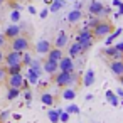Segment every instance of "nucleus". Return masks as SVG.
I'll list each match as a JSON object with an SVG mask.
<instances>
[{"label": "nucleus", "mask_w": 123, "mask_h": 123, "mask_svg": "<svg viewBox=\"0 0 123 123\" xmlns=\"http://www.w3.org/2000/svg\"><path fill=\"white\" fill-rule=\"evenodd\" d=\"M4 61H5L7 66H12V64H22V62H20V61H22V52L12 49L9 54L4 56Z\"/></svg>", "instance_id": "obj_5"}, {"label": "nucleus", "mask_w": 123, "mask_h": 123, "mask_svg": "<svg viewBox=\"0 0 123 123\" xmlns=\"http://www.w3.org/2000/svg\"><path fill=\"white\" fill-rule=\"evenodd\" d=\"M44 4H46V5H51V4H52V0H44Z\"/></svg>", "instance_id": "obj_47"}, {"label": "nucleus", "mask_w": 123, "mask_h": 123, "mask_svg": "<svg viewBox=\"0 0 123 123\" xmlns=\"http://www.w3.org/2000/svg\"><path fill=\"white\" fill-rule=\"evenodd\" d=\"M4 56H5V54H4V51H2V49H0V64H2V62H4Z\"/></svg>", "instance_id": "obj_46"}, {"label": "nucleus", "mask_w": 123, "mask_h": 123, "mask_svg": "<svg viewBox=\"0 0 123 123\" xmlns=\"http://www.w3.org/2000/svg\"><path fill=\"white\" fill-rule=\"evenodd\" d=\"M57 66H59V71H68V73H73V71L76 69L74 59H73L71 56H62V57L59 59Z\"/></svg>", "instance_id": "obj_4"}, {"label": "nucleus", "mask_w": 123, "mask_h": 123, "mask_svg": "<svg viewBox=\"0 0 123 123\" xmlns=\"http://www.w3.org/2000/svg\"><path fill=\"white\" fill-rule=\"evenodd\" d=\"M27 68H29V69H32V71H36L39 76L42 74V64H41V61H39V59H32V61H31V64H29Z\"/></svg>", "instance_id": "obj_22"}, {"label": "nucleus", "mask_w": 123, "mask_h": 123, "mask_svg": "<svg viewBox=\"0 0 123 123\" xmlns=\"http://www.w3.org/2000/svg\"><path fill=\"white\" fill-rule=\"evenodd\" d=\"M66 46H68V36H66V32H59L57 37H56V41H54V47L62 49Z\"/></svg>", "instance_id": "obj_14"}, {"label": "nucleus", "mask_w": 123, "mask_h": 123, "mask_svg": "<svg viewBox=\"0 0 123 123\" xmlns=\"http://www.w3.org/2000/svg\"><path fill=\"white\" fill-rule=\"evenodd\" d=\"M10 9L12 10H22V5L19 2H10Z\"/></svg>", "instance_id": "obj_36"}, {"label": "nucleus", "mask_w": 123, "mask_h": 123, "mask_svg": "<svg viewBox=\"0 0 123 123\" xmlns=\"http://www.w3.org/2000/svg\"><path fill=\"white\" fill-rule=\"evenodd\" d=\"M94 83V71L93 69H86V73H84V76H83V84L88 88V86H91Z\"/></svg>", "instance_id": "obj_19"}, {"label": "nucleus", "mask_w": 123, "mask_h": 123, "mask_svg": "<svg viewBox=\"0 0 123 123\" xmlns=\"http://www.w3.org/2000/svg\"><path fill=\"white\" fill-rule=\"evenodd\" d=\"M110 71L115 76H121L123 74V59H111L110 62Z\"/></svg>", "instance_id": "obj_10"}, {"label": "nucleus", "mask_w": 123, "mask_h": 123, "mask_svg": "<svg viewBox=\"0 0 123 123\" xmlns=\"http://www.w3.org/2000/svg\"><path fill=\"white\" fill-rule=\"evenodd\" d=\"M62 98L68 99V101H73V99L76 98V89H74L73 86H64V89H62Z\"/></svg>", "instance_id": "obj_20"}, {"label": "nucleus", "mask_w": 123, "mask_h": 123, "mask_svg": "<svg viewBox=\"0 0 123 123\" xmlns=\"http://www.w3.org/2000/svg\"><path fill=\"white\" fill-rule=\"evenodd\" d=\"M46 56H47V59H52V61H57V62H59V59L62 57V49H59V47H51Z\"/></svg>", "instance_id": "obj_15"}, {"label": "nucleus", "mask_w": 123, "mask_h": 123, "mask_svg": "<svg viewBox=\"0 0 123 123\" xmlns=\"http://www.w3.org/2000/svg\"><path fill=\"white\" fill-rule=\"evenodd\" d=\"M39 74L36 73V71H32V69H29L27 68V81L31 83V84H39Z\"/></svg>", "instance_id": "obj_23"}, {"label": "nucleus", "mask_w": 123, "mask_h": 123, "mask_svg": "<svg viewBox=\"0 0 123 123\" xmlns=\"http://www.w3.org/2000/svg\"><path fill=\"white\" fill-rule=\"evenodd\" d=\"M105 96H106V101H108L110 105H113V106H118V105H120V96H118V94H116L115 91L108 89Z\"/></svg>", "instance_id": "obj_18"}, {"label": "nucleus", "mask_w": 123, "mask_h": 123, "mask_svg": "<svg viewBox=\"0 0 123 123\" xmlns=\"http://www.w3.org/2000/svg\"><path fill=\"white\" fill-rule=\"evenodd\" d=\"M22 64H12V66H7L5 69H7V76H10V74H17V73H22Z\"/></svg>", "instance_id": "obj_28"}, {"label": "nucleus", "mask_w": 123, "mask_h": 123, "mask_svg": "<svg viewBox=\"0 0 123 123\" xmlns=\"http://www.w3.org/2000/svg\"><path fill=\"white\" fill-rule=\"evenodd\" d=\"M69 118H71V115H69L66 110H62V111L59 113V123H68Z\"/></svg>", "instance_id": "obj_31"}, {"label": "nucleus", "mask_w": 123, "mask_h": 123, "mask_svg": "<svg viewBox=\"0 0 123 123\" xmlns=\"http://www.w3.org/2000/svg\"><path fill=\"white\" fill-rule=\"evenodd\" d=\"M24 98L27 99V103H31V99H32V93H31L29 89H25V91H24Z\"/></svg>", "instance_id": "obj_38"}, {"label": "nucleus", "mask_w": 123, "mask_h": 123, "mask_svg": "<svg viewBox=\"0 0 123 123\" xmlns=\"http://www.w3.org/2000/svg\"><path fill=\"white\" fill-rule=\"evenodd\" d=\"M78 54H83L81 52V44L79 42H73V46H69V56L74 59Z\"/></svg>", "instance_id": "obj_24"}, {"label": "nucleus", "mask_w": 123, "mask_h": 123, "mask_svg": "<svg viewBox=\"0 0 123 123\" xmlns=\"http://www.w3.org/2000/svg\"><path fill=\"white\" fill-rule=\"evenodd\" d=\"M20 32H22V27L19 25V24H10L7 29H5V32H4V36L7 37V39H14V37H17V36H20Z\"/></svg>", "instance_id": "obj_7"}, {"label": "nucleus", "mask_w": 123, "mask_h": 123, "mask_svg": "<svg viewBox=\"0 0 123 123\" xmlns=\"http://www.w3.org/2000/svg\"><path fill=\"white\" fill-rule=\"evenodd\" d=\"M105 54L110 57V59H123V52H120L115 46H108L105 49Z\"/></svg>", "instance_id": "obj_13"}, {"label": "nucleus", "mask_w": 123, "mask_h": 123, "mask_svg": "<svg viewBox=\"0 0 123 123\" xmlns=\"http://www.w3.org/2000/svg\"><path fill=\"white\" fill-rule=\"evenodd\" d=\"M66 5V0H52V4L49 5V12H57Z\"/></svg>", "instance_id": "obj_21"}, {"label": "nucleus", "mask_w": 123, "mask_h": 123, "mask_svg": "<svg viewBox=\"0 0 123 123\" xmlns=\"http://www.w3.org/2000/svg\"><path fill=\"white\" fill-rule=\"evenodd\" d=\"M66 111H68L69 115H79V113H81V110H79V106H78V105H74V103H71V105H68V108H66Z\"/></svg>", "instance_id": "obj_29"}, {"label": "nucleus", "mask_w": 123, "mask_h": 123, "mask_svg": "<svg viewBox=\"0 0 123 123\" xmlns=\"http://www.w3.org/2000/svg\"><path fill=\"white\" fill-rule=\"evenodd\" d=\"M42 71H46L47 74H56L59 71V66H57V61H52V59H46L42 62Z\"/></svg>", "instance_id": "obj_9"}, {"label": "nucleus", "mask_w": 123, "mask_h": 123, "mask_svg": "<svg viewBox=\"0 0 123 123\" xmlns=\"http://www.w3.org/2000/svg\"><path fill=\"white\" fill-rule=\"evenodd\" d=\"M88 10H89L91 15L101 17V12H103V2H99V0H93V2L89 4V7H88Z\"/></svg>", "instance_id": "obj_11"}, {"label": "nucleus", "mask_w": 123, "mask_h": 123, "mask_svg": "<svg viewBox=\"0 0 123 123\" xmlns=\"http://www.w3.org/2000/svg\"><path fill=\"white\" fill-rule=\"evenodd\" d=\"M121 32H123V27H116V29H115V32L111 31V32L106 36V46H111V44H113V41H115V39H118V37L121 36Z\"/></svg>", "instance_id": "obj_17"}, {"label": "nucleus", "mask_w": 123, "mask_h": 123, "mask_svg": "<svg viewBox=\"0 0 123 123\" xmlns=\"http://www.w3.org/2000/svg\"><path fill=\"white\" fill-rule=\"evenodd\" d=\"M12 42H10V49H14V51H20V52H24V51H27L29 49V39L25 37V36H17V37H14V39H10Z\"/></svg>", "instance_id": "obj_3"}, {"label": "nucleus", "mask_w": 123, "mask_h": 123, "mask_svg": "<svg viewBox=\"0 0 123 123\" xmlns=\"http://www.w3.org/2000/svg\"><path fill=\"white\" fill-rule=\"evenodd\" d=\"M9 116H10V111H9V110H4V111H0V123H7Z\"/></svg>", "instance_id": "obj_33"}, {"label": "nucleus", "mask_w": 123, "mask_h": 123, "mask_svg": "<svg viewBox=\"0 0 123 123\" xmlns=\"http://www.w3.org/2000/svg\"><path fill=\"white\" fill-rule=\"evenodd\" d=\"M118 78H120V83H121V88H123V74H121V76H118Z\"/></svg>", "instance_id": "obj_48"}, {"label": "nucleus", "mask_w": 123, "mask_h": 123, "mask_svg": "<svg viewBox=\"0 0 123 123\" xmlns=\"http://www.w3.org/2000/svg\"><path fill=\"white\" fill-rule=\"evenodd\" d=\"M51 47H52V46H51V42H49L47 39H41V41L36 44V51H37V54H47Z\"/></svg>", "instance_id": "obj_12"}, {"label": "nucleus", "mask_w": 123, "mask_h": 123, "mask_svg": "<svg viewBox=\"0 0 123 123\" xmlns=\"http://www.w3.org/2000/svg\"><path fill=\"white\" fill-rule=\"evenodd\" d=\"M115 47H116L120 52H123V42H118V44H115Z\"/></svg>", "instance_id": "obj_43"}, {"label": "nucleus", "mask_w": 123, "mask_h": 123, "mask_svg": "<svg viewBox=\"0 0 123 123\" xmlns=\"http://www.w3.org/2000/svg\"><path fill=\"white\" fill-rule=\"evenodd\" d=\"M110 12H111V10H110V7H105V5H103V12H101V15H108Z\"/></svg>", "instance_id": "obj_42"}, {"label": "nucleus", "mask_w": 123, "mask_h": 123, "mask_svg": "<svg viewBox=\"0 0 123 123\" xmlns=\"http://www.w3.org/2000/svg\"><path fill=\"white\" fill-rule=\"evenodd\" d=\"M76 79H78V76H76L74 71H73V73H68V71H57V73L54 74V83H56L59 88L73 86V84L76 83Z\"/></svg>", "instance_id": "obj_1"}, {"label": "nucleus", "mask_w": 123, "mask_h": 123, "mask_svg": "<svg viewBox=\"0 0 123 123\" xmlns=\"http://www.w3.org/2000/svg\"><path fill=\"white\" fill-rule=\"evenodd\" d=\"M81 19H83V14H81L79 9H73V10L68 14V20H69L71 24H76V22H79Z\"/></svg>", "instance_id": "obj_16"}, {"label": "nucleus", "mask_w": 123, "mask_h": 123, "mask_svg": "<svg viewBox=\"0 0 123 123\" xmlns=\"http://www.w3.org/2000/svg\"><path fill=\"white\" fill-rule=\"evenodd\" d=\"M93 39H94L93 31H91L89 27H84V29L79 31V34H78V37H76V42L83 44V42H86V41H93Z\"/></svg>", "instance_id": "obj_8"}, {"label": "nucleus", "mask_w": 123, "mask_h": 123, "mask_svg": "<svg viewBox=\"0 0 123 123\" xmlns=\"http://www.w3.org/2000/svg\"><path fill=\"white\" fill-rule=\"evenodd\" d=\"M115 93H116L118 96H121V98H123V88H118V89H116Z\"/></svg>", "instance_id": "obj_44"}, {"label": "nucleus", "mask_w": 123, "mask_h": 123, "mask_svg": "<svg viewBox=\"0 0 123 123\" xmlns=\"http://www.w3.org/2000/svg\"><path fill=\"white\" fill-rule=\"evenodd\" d=\"M120 15H123V4L118 7V12H115V14H113V17H115V19H118Z\"/></svg>", "instance_id": "obj_39"}, {"label": "nucleus", "mask_w": 123, "mask_h": 123, "mask_svg": "<svg viewBox=\"0 0 123 123\" xmlns=\"http://www.w3.org/2000/svg\"><path fill=\"white\" fill-rule=\"evenodd\" d=\"M41 101H42V105H46V106H52V105H54V96H52L51 93H42V94H41Z\"/></svg>", "instance_id": "obj_25"}, {"label": "nucleus", "mask_w": 123, "mask_h": 123, "mask_svg": "<svg viewBox=\"0 0 123 123\" xmlns=\"http://www.w3.org/2000/svg\"><path fill=\"white\" fill-rule=\"evenodd\" d=\"M98 22H99V17L96 15V17H93V19H89V20H88V24H86V27H89V29H93V27H94V25H96Z\"/></svg>", "instance_id": "obj_34"}, {"label": "nucleus", "mask_w": 123, "mask_h": 123, "mask_svg": "<svg viewBox=\"0 0 123 123\" xmlns=\"http://www.w3.org/2000/svg\"><path fill=\"white\" fill-rule=\"evenodd\" d=\"M91 31H93V36H94V37L103 39V37H106V36L113 31V25H111L110 22H106V20H105V22H101V20H99V22H98Z\"/></svg>", "instance_id": "obj_2"}, {"label": "nucleus", "mask_w": 123, "mask_h": 123, "mask_svg": "<svg viewBox=\"0 0 123 123\" xmlns=\"http://www.w3.org/2000/svg\"><path fill=\"white\" fill-rule=\"evenodd\" d=\"M10 20H12L14 24H17V22L20 20V10H12V14H10Z\"/></svg>", "instance_id": "obj_32"}, {"label": "nucleus", "mask_w": 123, "mask_h": 123, "mask_svg": "<svg viewBox=\"0 0 123 123\" xmlns=\"http://www.w3.org/2000/svg\"><path fill=\"white\" fill-rule=\"evenodd\" d=\"M47 15H49V9H47V7H46L44 10H41V12H39V17H41V19H46Z\"/></svg>", "instance_id": "obj_37"}, {"label": "nucleus", "mask_w": 123, "mask_h": 123, "mask_svg": "<svg viewBox=\"0 0 123 123\" xmlns=\"http://www.w3.org/2000/svg\"><path fill=\"white\" fill-rule=\"evenodd\" d=\"M121 4H123V2H121V0H113V5H115V7H120Z\"/></svg>", "instance_id": "obj_45"}, {"label": "nucleus", "mask_w": 123, "mask_h": 123, "mask_svg": "<svg viewBox=\"0 0 123 123\" xmlns=\"http://www.w3.org/2000/svg\"><path fill=\"white\" fill-rule=\"evenodd\" d=\"M62 110L59 108V110H49L47 111V118L51 120V123H59V113H61Z\"/></svg>", "instance_id": "obj_26"}, {"label": "nucleus", "mask_w": 123, "mask_h": 123, "mask_svg": "<svg viewBox=\"0 0 123 123\" xmlns=\"http://www.w3.org/2000/svg\"><path fill=\"white\" fill-rule=\"evenodd\" d=\"M4 2H5V0H0V5H2V4H4Z\"/></svg>", "instance_id": "obj_49"}, {"label": "nucleus", "mask_w": 123, "mask_h": 123, "mask_svg": "<svg viewBox=\"0 0 123 123\" xmlns=\"http://www.w3.org/2000/svg\"><path fill=\"white\" fill-rule=\"evenodd\" d=\"M27 10H29V12H31L32 15H36V14H37V9H36L34 5H29V7H27Z\"/></svg>", "instance_id": "obj_41"}, {"label": "nucleus", "mask_w": 123, "mask_h": 123, "mask_svg": "<svg viewBox=\"0 0 123 123\" xmlns=\"http://www.w3.org/2000/svg\"><path fill=\"white\" fill-rule=\"evenodd\" d=\"M5 44H7V37H5L4 34H0V49H2Z\"/></svg>", "instance_id": "obj_40"}, {"label": "nucleus", "mask_w": 123, "mask_h": 123, "mask_svg": "<svg viewBox=\"0 0 123 123\" xmlns=\"http://www.w3.org/2000/svg\"><path fill=\"white\" fill-rule=\"evenodd\" d=\"M19 96H20V89L19 88H9V91H7V99L9 101H14Z\"/></svg>", "instance_id": "obj_27"}, {"label": "nucleus", "mask_w": 123, "mask_h": 123, "mask_svg": "<svg viewBox=\"0 0 123 123\" xmlns=\"http://www.w3.org/2000/svg\"><path fill=\"white\" fill-rule=\"evenodd\" d=\"M5 79H7V69L5 68H0V84L5 83Z\"/></svg>", "instance_id": "obj_35"}, {"label": "nucleus", "mask_w": 123, "mask_h": 123, "mask_svg": "<svg viewBox=\"0 0 123 123\" xmlns=\"http://www.w3.org/2000/svg\"><path fill=\"white\" fill-rule=\"evenodd\" d=\"M22 81H24V76H22V73L10 74V76H7V79H5V83L9 84V88H19V89H20V84H22Z\"/></svg>", "instance_id": "obj_6"}, {"label": "nucleus", "mask_w": 123, "mask_h": 123, "mask_svg": "<svg viewBox=\"0 0 123 123\" xmlns=\"http://www.w3.org/2000/svg\"><path fill=\"white\" fill-rule=\"evenodd\" d=\"M31 61H32V56H31L27 51H24V52H22V61H20V62H22V66H25V68H27V66L31 64Z\"/></svg>", "instance_id": "obj_30"}]
</instances>
